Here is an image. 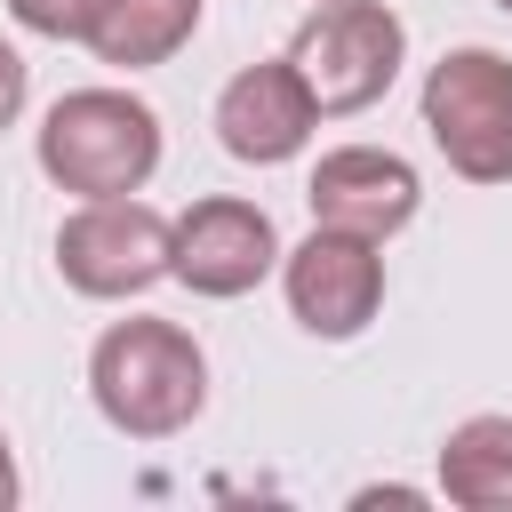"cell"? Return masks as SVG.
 <instances>
[{
	"instance_id": "cell-1",
	"label": "cell",
	"mask_w": 512,
	"mask_h": 512,
	"mask_svg": "<svg viewBox=\"0 0 512 512\" xmlns=\"http://www.w3.org/2000/svg\"><path fill=\"white\" fill-rule=\"evenodd\" d=\"M88 400L128 440H176L208 408V352L176 320H152V312L112 320L88 352Z\"/></svg>"
},
{
	"instance_id": "cell-2",
	"label": "cell",
	"mask_w": 512,
	"mask_h": 512,
	"mask_svg": "<svg viewBox=\"0 0 512 512\" xmlns=\"http://www.w3.org/2000/svg\"><path fill=\"white\" fill-rule=\"evenodd\" d=\"M32 152H40V176L56 192L120 200V192H144L160 168V112L128 88H72L48 104Z\"/></svg>"
},
{
	"instance_id": "cell-3",
	"label": "cell",
	"mask_w": 512,
	"mask_h": 512,
	"mask_svg": "<svg viewBox=\"0 0 512 512\" xmlns=\"http://www.w3.org/2000/svg\"><path fill=\"white\" fill-rule=\"evenodd\" d=\"M288 64L304 72L320 120L368 112L400 80V64H408V24L384 0H312L296 40H288Z\"/></svg>"
},
{
	"instance_id": "cell-4",
	"label": "cell",
	"mask_w": 512,
	"mask_h": 512,
	"mask_svg": "<svg viewBox=\"0 0 512 512\" xmlns=\"http://www.w3.org/2000/svg\"><path fill=\"white\" fill-rule=\"evenodd\" d=\"M424 136L464 184H512V56L448 48L424 72Z\"/></svg>"
},
{
	"instance_id": "cell-5",
	"label": "cell",
	"mask_w": 512,
	"mask_h": 512,
	"mask_svg": "<svg viewBox=\"0 0 512 512\" xmlns=\"http://www.w3.org/2000/svg\"><path fill=\"white\" fill-rule=\"evenodd\" d=\"M168 256H176V216H160L152 200L120 192V200H80L64 224H56V272L64 288L96 296V304H120V296H144L152 280H168Z\"/></svg>"
},
{
	"instance_id": "cell-6",
	"label": "cell",
	"mask_w": 512,
	"mask_h": 512,
	"mask_svg": "<svg viewBox=\"0 0 512 512\" xmlns=\"http://www.w3.org/2000/svg\"><path fill=\"white\" fill-rule=\"evenodd\" d=\"M280 296H288V312H296L304 336L352 344V336L384 312V240L312 224V232L280 256Z\"/></svg>"
},
{
	"instance_id": "cell-7",
	"label": "cell",
	"mask_w": 512,
	"mask_h": 512,
	"mask_svg": "<svg viewBox=\"0 0 512 512\" xmlns=\"http://www.w3.org/2000/svg\"><path fill=\"white\" fill-rule=\"evenodd\" d=\"M280 224L256 208V200H240V192H208V200H192L184 216H176V256H168V280H184L192 296H216V304H232V296H248V288H264L272 272H280Z\"/></svg>"
},
{
	"instance_id": "cell-8",
	"label": "cell",
	"mask_w": 512,
	"mask_h": 512,
	"mask_svg": "<svg viewBox=\"0 0 512 512\" xmlns=\"http://www.w3.org/2000/svg\"><path fill=\"white\" fill-rule=\"evenodd\" d=\"M304 208H312V224H336V232H360V240H392V232L416 224L424 176L384 144H336V152L312 160Z\"/></svg>"
},
{
	"instance_id": "cell-9",
	"label": "cell",
	"mask_w": 512,
	"mask_h": 512,
	"mask_svg": "<svg viewBox=\"0 0 512 512\" xmlns=\"http://www.w3.org/2000/svg\"><path fill=\"white\" fill-rule=\"evenodd\" d=\"M320 128V104L304 88V72L288 56H264V64H240L224 88H216V144L248 168H280L312 144Z\"/></svg>"
},
{
	"instance_id": "cell-10",
	"label": "cell",
	"mask_w": 512,
	"mask_h": 512,
	"mask_svg": "<svg viewBox=\"0 0 512 512\" xmlns=\"http://www.w3.org/2000/svg\"><path fill=\"white\" fill-rule=\"evenodd\" d=\"M440 496L464 512H512V416H464L440 440Z\"/></svg>"
},
{
	"instance_id": "cell-11",
	"label": "cell",
	"mask_w": 512,
	"mask_h": 512,
	"mask_svg": "<svg viewBox=\"0 0 512 512\" xmlns=\"http://www.w3.org/2000/svg\"><path fill=\"white\" fill-rule=\"evenodd\" d=\"M192 32H200V0H112V8L96 16L88 48H96V64H112V72H152V64H168Z\"/></svg>"
},
{
	"instance_id": "cell-12",
	"label": "cell",
	"mask_w": 512,
	"mask_h": 512,
	"mask_svg": "<svg viewBox=\"0 0 512 512\" xmlns=\"http://www.w3.org/2000/svg\"><path fill=\"white\" fill-rule=\"evenodd\" d=\"M104 8H112V0H8V16H16L24 32H40V40H88Z\"/></svg>"
},
{
	"instance_id": "cell-13",
	"label": "cell",
	"mask_w": 512,
	"mask_h": 512,
	"mask_svg": "<svg viewBox=\"0 0 512 512\" xmlns=\"http://www.w3.org/2000/svg\"><path fill=\"white\" fill-rule=\"evenodd\" d=\"M24 96H32V64H24V48H16V40H0V128H16Z\"/></svg>"
},
{
	"instance_id": "cell-14",
	"label": "cell",
	"mask_w": 512,
	"mask_h": 512,
	"mask_svg": "<svg viewBox=\"0 0 512 512\" xmlns=\"http://www.w3.org/2000/svg\"><path fill=\"white\" fill-rule=\"evenodd\" d=\"M352 504H424V488H400V480H392V488H360Z\"/></svg>"
},
{
	"instance_id": "cell-15",
	"label": "cell",
	"mask_w": 512,
	"mask_h": 512,
	"mask_svg": "<svg viewBox=\"0 0 512 512\" xmlns=\"http://www.w3.org/2000/svg\"><path fill=\"white\" fill-rule=\"evenodd\" d=\"M16 488H24V480H16V448H8V432H0V512L16 504Z\"/></svg>"
},
{
	"instance_id": "cell-16",
	"label": "cell",
	"mask_w": 512,
	"mask_h": 512,
	"mask_svg": "<svg viewBox=\"0 0 512 512\" xmlns=\"http://www.w3.org/2000/svg\"><path fill=\"white\" fill-rule=\"evenodd\" d=\"M496 8H512V0H496Z\"/></svg>"
}]
</instances>
